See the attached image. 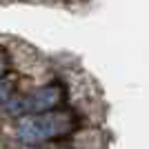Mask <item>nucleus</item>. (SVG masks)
Here are the masks:
<instances>
[{"label":"nucleus","mask_w":149,"mask_h":149,"mask_svg":"<svg viewBox=\"0 0 149 149\" xmlns=\"http://www.w3.org/2000/svg\"><path fill=\"white\" fill-rule=\"evenodd\" d=\"M76 129V118L65 111H47L22 116L16 123V138L25 145H42L56 138L69 136Z\"/></svg>","instance_id":"nucleus-1"},{"label":"nucleus","mask_w":149,"mask_h":149,"mask_svg":"<svg viewBox=\"0 0 149 149\" xmlns=\"http://www.w3.org/2000/svg\"><path fill=\"white\" fill-rule=\"evenodd\" d=\"M62 100V89L58 85H47V87L33 89L16 100L7 102V111L13 116H36V113L54 111Z\"/></svg>","instance_id":"nucleus-2"},{"label":"nucleus","mask_w":149,"mask_h":149,"mask_svg":"<svg viewBox=\"0 0 149 149\" xmlns=\"http://www.w3.org/2000/svg\"><path fill=\"white\" fill-rule=\"evenodd\" d=\"M9 96H11V85H9V82L7 80H0V105H2V102H9Z\"/></svg>","instance_id":"nucleus-3"}]
</instances>
